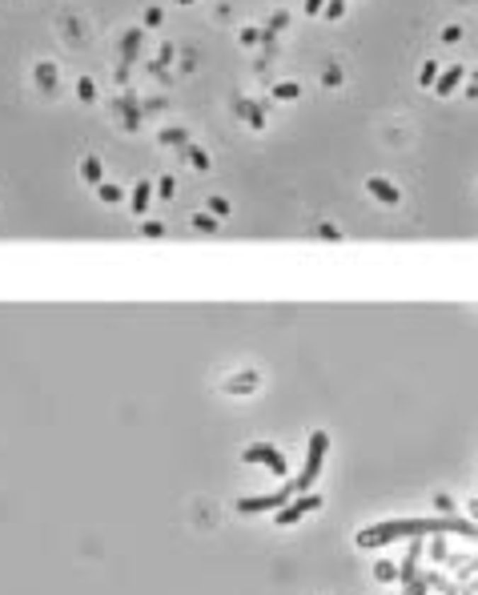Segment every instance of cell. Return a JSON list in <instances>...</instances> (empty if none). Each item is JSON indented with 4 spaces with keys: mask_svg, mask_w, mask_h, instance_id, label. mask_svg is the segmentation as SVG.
<instances>
[{
    "mask_svg": "<svg viewBox=\"0 0 478 595\" xmlns=\"http://www.w3.org/2000/svg\"><path fill=\"white\" fill-rule=\"evenodd\" d=\"M422 535H462L478 539V523L454 519V515H430V519H390L358 531V547H386L394 539H422Z\"/></svg>",
    "mask_w": 478,
    "mask_h": 595,
    "instance_id": "cell-1",
    "label": "cell"
},
{
    "mask_svg": "<svg viewBox=\"0 0 478 595\" xmlns=\"http://www.w3.org/2000/svg\"><path fill=\"white\" fill-rule=\"evenodd\" d=\"M297 491V479H282V487L278 491H270V495H258V499H237V511L241 515H258V511H282L290 499H294Z\"/></svg>",
    "mask_w": 478,
    "mask_h": 595,
    "instance_id": "cell-2",
    "label": "cell"
},
{
    "mask_svg": "<svg viewBox=\"0 0 478 595\" xmlns=\"http://www.w3.org/2000/svg\"><path fill=\"white\" fill-rule=\"evenodd\" d=\"M326 446H330V434L326 431L309 434V450H306V467H302V475H297V491H309V487H314L321 463H326Z\"/></svg>",
    "mask_w": 478,
    "mask_h": 595,
    "instance_id": "cell-3",
    "label": "cell"
},
{
    "mask_svg": "<svg viewBox=\"0 0 478 595\" xmlns=\"http://www.w3.org/2000/svg\"><path fill=\"white\" fill-rule=\"evenodd\" d=\"M241 459H246V463H261L266 471H273V475H278V479H285V459H282V455H278V450H273L270 443L246 446V450H241Z\"/></svg>",
    "mask_w": 478,
    "mask_h": 595,
    "instance_id": "cell-4",
    "label": "cell"
},
{
    "mask_svg": "<svg viewBox=\"0 0 478 595\" xmlns=\"http://www.w3.org/2000/svg\"><path fill=\"white\" fill-rule=\"evenodd\" d=\"M321 507V495H297V499H290V503H285L282 511H278V523H282V527H290V523H297V519H306L309 511H318Z\"/></svg>",
    "mask_w": 478,
    "mask_h": 595,
    "instance_id": "cell-5",
    "label": "cell"
},
{
    "mask_svg": "<svg viewBox=\"0 0 478 595\" xmlns=\"http://www.w3.org/2000/svg\"><path fill=\"white\" fill-rule=\"evenodd\" d=\"M374 579H382V583L398 579V567H394V563H386V559H378V563H374Z\"/></svg>",
    "mask_w": 478,
    "mask_h": 595,
    "instance_id": "cell-6",
    "label": "cell"
},
{
    "mask_svg": "<svg viewBox=\"0 0 478 595\" xmlns=\"http://www.w3.org/2000/svg\"><path fill=\"white\" fill-rule=\"evenodd\" d=\"M406 595H426V579H418L414 575V579L406 583Z\"/></svg>",
    "mask_w": 478,
    "mask_h": 595,
    "instance_id": "cell-7",
    "label": "cell"
}]
</instances>
